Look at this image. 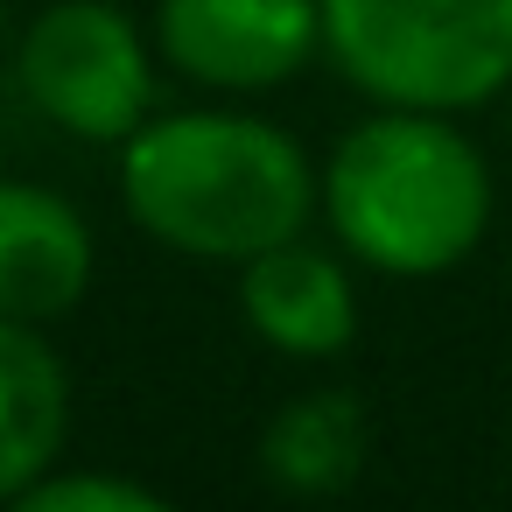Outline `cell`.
Returning a JSON list of instances; mask_svg holds the SVG:
<instances>
[{
    "instance_id": "277c9868",
    "label": "cell",
    "mask_w": 512,
    "mask_h": 512,
    "mask_svg": "<svg viewBox=\"0 0 512 512\" xmlns=\"http://www.w3.org/2000/svg\"><path fill=\"white\" fill-rule=\"evenodd\" d=\"M22 99L85 148H120L155 113V43L120 0H50L15 43Z\"/></svg>"
},
{
    "instance_id": "52a82bcc",
    "label": "cell",
    "mask_w": 512,
    "mask_h": 512,
    "mask_svg": "<svg viewBox=\"0 0 512 512\" xmlns=\"http://www.w3.org/2000/svg\"><path fill=\"white\" fill-rule=\"evenodd\" d=\"M99 239L85 211L43 183L0 176V316L57 323L85 302Z\"/></svg>"
},
{
    "instance_id": "ba28073f",
    "label": "cell",
    "mask_w": 512,
    "mask_h": 512,
    "mask_svg": "<svg viewBox=\"0 0 512 512\" xmlns=\"http://www.w3.org/2000/svg\"><path fill=\"white\" fill-rule=\"evenodd\" d=\"M71 435V372L43 323L0 316V505H15Z\"/></svg>"
},
{
    "instance_id": "7a4b0ae2",
    "label": "cell",
    "mask_w": 512,
    "mask_h": 512,
    "mask_svg": "<svg viewBox=\"0 0 512 512\" xmlns=\"http://www.w3.org/2000/svg\"><path fill=\"white\" fill-rule=\"evenodd\" d=\"M316 211L358 267L435 281L484 246L498 190L484 148L456 127V113L372 106V120H358L330 148Z\"/></svg>"
},
{
    "instance_id": "4fadbf2b",
    "label": "cell",
    "mask_w": 512,
    "mask_h": 512,
    "mask_svg": "<svg viewBox=\"0 0 512 512\" xmlns=\"http://www.w3.org/2000/svg\"><path fill=\"white\" fill-rule=\"evenodd\" d=\"M505 477H512V442H505Z\"/></svg>"
},
{
    "instance_id": "3957f363",
    "label": "cell",
    "mask_w": 512,
    "mask_h": 512,
    "mask_svg": "<svg viewBox=\"0 0 512 512\" xmlns=\"http://www.w3.org/2000/svg\"><path fill=\"white\" fill-rule=\"evenodd\" d=\"M323 57L372 106L477 113L512 85V0H323Z\"/></svg>"
},
{
    "instance_id": "7c38bea8",
    "label": "cell",
    "mask_w": 512,
    "mask_h": 512,
    "mask_svg": "<svg viewBox=\"0 0 512 512\" xmlns=\"http://www.w3.org/2000/svg\"><path fill=\"white\" fill-rule=\"evenodd\" d=\"M0 43H8V0H0Z\"/></svg>"
},
{
    "instance_id": "9c48e42d",
    "label": "cell",
    "mask_w": 512,
    "mask_h": 512,
    "mask_svg": "<svg viewBox=\"0 0 512 512\" xmlns=\"http://www.w3.org/2000/svg\"><path fill=\"white\" fill-rule=\"evenodd\" d=\"M372 456V414L344 386L295 393L267 428H260V477L288 498H337L365 477Z\"/></svg>"
},
{
    "instance_id": "5b68a950",
    "label": "cell",
    "mask_w": 512,
    "mask_h": 512,
    "mask_svg": "<svg viewBox=\"0 0 512 512\" xmlns=\"http://www.w3.org/2000/svg\"><path fill=\"white\" fill-rule=\"evenodd\" d=\"M155 57L204 92H274L323 57V0H155Z\"/></svg>"
},
{
    "instance_id": "8fae6325",
    "label": "cell",
    "mask_w": 512,
    "mask_h": 512,
    "mask_svg": "<svg viewBox=\"0 0 512 512\" xmlns=\"http://www.w3.org/2000/svg\"><path fill=\"white\" fill-rule=\"evenodd\" d=\"M505 141H512V85H505Z\"/></svg>"
},
{
    "instance_id": "8992f818",
    "label": "cell",
    "mask_w": 512,
    "mask_h": 512,
    "mask_svg": "<svg viewBox=\"0 0 512 512\" xmlns=\"http://www.w3.org/2000/svg\"><path fill=\"white\" fill-rule=\"evenodd\" d=\"M239 316L246 330L281 351V358H337L351 351L358 337V288H351V267L323 246L302 239H281L253 260H239Z\"/></svg>"
},
{
    "instance_id": "6da1fadb",
    "label": "cell",
    "mask_w": 512,
    "mask_h": 512,
    "mask_svg": "<svg viewBox=\"0 0 512 512\" xmlns=\"http://www.w3.org/2000/svg\"><path fill=\"white\" fill-rule=\"evenodd\" d=\"M323 169L309 148L239 106L148 113L120 141V204L134 232L183 260H253L281 239H302L316 218Z\"/></svg>"
},
{
    "instance_id": "30bf717a",
    "label": "cell",
    "mask_w": 512,
    "mask_h": 512,
    "mask_svg": "<svg viewBox=\"0 0 512 512\" xmlns=\"http://www.w3.org/2000/svg\"><path fill=\"white\" fill-rule=\"evenodd\" d=\"M15 512H162V491L134 484V477H113V470H64V463H50L15 498Z\"/></svg>"
}]
</instances>
